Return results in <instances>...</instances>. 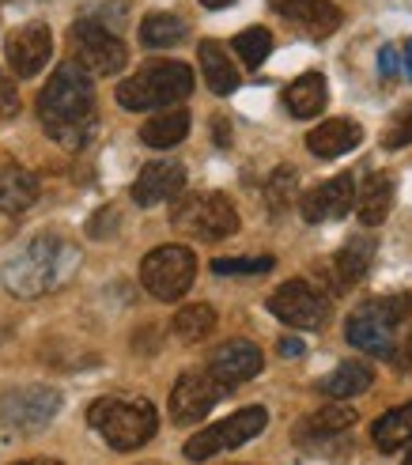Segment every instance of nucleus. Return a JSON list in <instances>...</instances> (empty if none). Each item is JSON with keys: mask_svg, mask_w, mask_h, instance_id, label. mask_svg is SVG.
<instances>
[{"mask_svg": "<svg viewBox=\"0 0 412 465\" xmlns=\"http://www.w3.org/2000/svg\"><path fill=\"white\" fill-rule=\"evenodd\" d=\"M42 129L64 148H83L95 133V80L76 61L57 64V73L38 91Z\"/></svg>", "mask_w": 412, "mask_h": 465, "instance_id": "1", "label": "nucleus"}, {"mask_svg": "<svg viewBox=\"0 0 412 465\" xmlns=\"http://www.w3.org/2000/svg\"><path fill=\"white\" fill-rule=\"evenodd\" d=\"M76 265H80V250L73 242H64L61 235H38L31 242H23L0 265V284L19 299H38L45 292L61 288Z\"/></svg>", "mask_w": 412, "mask_h": 465, "instance_id": "2", "label": "nucleus"}, {"mask_svg": "<svg viewBox=\"0 0 412 465\" xmlns=\"http://www.w3.org/2000/svg\"><path fill=\"white\" fill-rule=\"evenodd\" d=\"M87 424L113 450H141L159 431V412L144 398H103L87 409Z\"/></svg>", "mask_w": 412, "mask_h": 465, "instance_id": "3", "label": "nucleus"}, {"mask_svg": "<svg viewBox=\"0 0 412 465\" xmlns=\"http://www.w3.org/2000/svg\"><path fill=\"white\" fill-rule=\"evenodd\" d=\"M190 91H193L190 64L152 61L118 84V103L122 110H171L174 103L190 99Z\"/></svg>", "mask_w": 412, "mask_h": 465, "instance_id": "4", "label": "nucleus"}, {"mask_svg": "<svg viewBox=\"0 0 412 465\" xmlns=\"http://www.w3.org/2000/svg\"><path fill=\"white\" fill-rule=\"evenodd\" d=\"M412 314V295H382V299H371L363 303L348 325H345V337L348 344L363 348L378 360H394L397 356V330L408 322Z\"/></svg>", "mask_w": 412, "mask_h": 465, "instance_id": "5", "label": "nucleus"}, {"mask_svg": "<svg viewBox=\"0 0 412 465\" xmlns=\"http://www.w3.org/2000/svg\"><path fill=\"white\" fill-rule=\"evenodd\" d=\"M174 227L181 235L201 239V242H220L231 239L239 231V213L223 193H190L174 204Z\"/></svg>", "mask_w": 412, "mask_h": 465, "instance_id": "6", "label": "nucleus"}, {"mask_svg": "<svg viewBox=\"0 0 412 465\" xmlns=\"http://www.w3.org/2000/svg\"><path fill=\"white\" fill-rule=\"evenodd\" d=\"M61 412V390L27 382V386H8L0 393V424L15 435H34Z\"/></svg>", "mask_w": 412, "mask_h": 465, "instance_id": "7", "label": "nucleus"}, {"mask_svg": "<svg viewBox=\"0 0 412 465\" xmlns=\"http://www.w3.org/2000/svg\"><path fill=\"white\" fill-rule=\"evenodd\" d=\"M197 281V258L186 246H155L148 258L141 262V284L163 299V303H178Z\"/></svg>", "mask_w": 412, "mask_h": 465, "instance_id": "8", "label": "nucleus"}, {"mask_svg": "<svg viewBox=\"0 0 412 465\" xmlns=\"http://www.w3.org/2000/svg\"><path fill=\"white\" fill-rule=\"evenodd\" d=\"M68 38H73V54L76 64L83 73H95V76H113L129 64V50L125 42L113 35L110 27H103L99 19H80L68 27Z\"/></svg>", "mask_w": 412, "mask_h": 465, "instance_id": "9", "label": "nucleus"}, {"mask_svg": "<svg viewBox=\"0 0 412 465\" xmlns=\"http://www.w3.org/2000/svg\"><path fill=\"white\" fill-rule=\"evenodd\" d=\"M265 424H269V412H265L261 405L239 409V412L227 416V420L197 431L190 443H186V458H190V461H209V458H216V454H223V450H235V447L250 443V439H258V435L265 431Z\"/></svg>", "mask_w": 412, "mask_h": 465, "instance_id": "10", "label": "nucleus"}, {"mask_svg": "<svg viewBox=\"0 0 412 465\" xmlns=\"http://www.w3.org/2000/svg\"><path fill=\"white\" fill-rule=\"evenodd\" d=\"M269 311L291 330H322L329 318V299L307 281H288L284 288L272 292Z\"/></svg>", "mask_w": 412, "mask_h": 465, "instance_id": "11", "label": "nucleus"}, {"mask_svg": "<svg viewBox=\"0 0 412 465\" xmlns=\"http://www.w3.org/2000/svg\"><path fill=\"white\" fill-rule=\"evenodd\" d=\"M223 393H227V386H220L212 375H204V371H186L171 390V420L181 428L204 420Z\"/></svg>", "mask_w": 412, "mask_h": 465, "instance_id": "12", "label": "nucleus"}, {"mask_svg": "<svg viewBox=\"0 0 412 465\" xmlns=\"http://www.w3.org/2000/svg\"><path fill=\"white\" fill-rule=\"evenodd\" d=\"M50 57H54V35H50L45 23H23V27H15L5 38V61L23 80L38 76Z\"/></svg>", "mask_w": 412, "mask_h": 465, "instance_id": "13", "label": "nucleus"}, {"mask_svg": "<svg viewBox=\"0 0 412 465\" xmlns=\"http://www.w3.org/2000/svg\"><path fill=\"white\" fill-rule=\"evenodd\" d=\"M348 208H356V182L352 174H337L322 185H314L310 193H303L299 213L307 223H326V220H345Z\"/></svg>", "mask_w": 412, "mask_h": 465, "instance_id": "14", "label": "nucleus"}, {"mask_svg": "<svg viewBox=\"0 0 412 465\" xmlns=\"http://www.w3.org/2000/svg\"><path fill=\"white\" fill-rule=\"evenodd\" d=\"M261 363H265V356H261V348L254 344V341H227V344H220L216 352H212V360H209V375L220 382V386H242V382H250L261 371Z\"/></svg>", "mask_w": 412, "mask_h": 465, "instance_id": "15", "label": "nucleus"}, {"mask_svg": "<svg viewBox=\"0 0 412 465\" xmlns=\"http://www.w3.org/2000/svg\"><path fill=\"white\" fill-rule=\"evenodd\" d=\"M181 190H186V167H181L178 159H155V163H148L141 174H136L132 201L141 208H152V204L174 201Z\"/></svg>", "mask_w": 412, "mask_h": 465, "instance_id": "16", "label": "nucleus"}, {"mask_svg": "<svg viewBox=\"0 0 412 465\" xmlns=\"http://www.w3.org/2000/svg\"><path fill=\"white\" fill-rule=\"evenodd\" d=\"M269 5L310 38H329L345 19L333 0H269Z\"/></svg>", "mask_w": 412, "mask_h": 465, "instance_id": "17", "label": "nucleus"}, {"mask_svg": "<svg viewBox=\"0 0 412 465\" xmlns=\"http://www.w3.org/2000/svg\"><path fill=\"white\" fill-rule=\"evenodd\" d=\"M359 144H363V125L359 122H348V118H329V122L318 125L314 133H307V148L318 159L348 155Z\"/></svg>", "mask_w": 412, "mask_h": 465, "instance_id": "18", "label": "nucleus"}, {"mask_svg": "<svg viewBox=\"0 0 412 465\" xmlns=\"http://www.w3.org/2000/svg\"><path fill=\"white\" fill-rule=\"evenodd\" d=\"M284 106L291 118H299V122H310L318 118L326 106H329V84L322 73H303L299 80H291L288 91H284Z\"/></svg>", "mask_w": 412, "mask_h": 465, "instance_id": "19", "label": "nucleus"}, {"mask_svg": "<svg viewBox=\"0 0 412 465\" xmlns=\"http://www.w3.org/2000/svg\"><path fill=\"white\" fill-rule=\"evenodd\" d=\"M197 61H201V73H204V84H209L216 95H231V91L239 87V68L235 61L227 57V50L216 42V38H204L197 45Z\"/></svg>", "mask_w": 412, "mask_h": 465, "instance_id": "20", "label": "nucleus"}, {"mask_svg": "<svg viewBox=\"0 0 412 465\" xmlns=\"http://www.w3.org/2000/svg\"><path fill=\"white\" fill-rule=\"evenodd\" d=\"M394 193H397V182L390 174H371L363 182V190L356 193V216L359 223L378 227L394 208Z\"/></svg>", "mask_w": 412, "mask_h": 465, "instance_id": "21", "label": "nucleus"}, {"mask_svg": "<svg viewBox=\"0 0 412 465\" xmlns=\"http://www.w3.org/2000/svg\"><path fill=\"white\" fill-rule=\"evenodd\" d=\"M38 201V178L31 171L5 163L0 167V213H23Z\"/></svg>", "mask_w": 412, "mask_h": 465, "instance_id": "22", "label": "nucleus"}, {"mask_svg": "<svg viewBox=\"0 0 412 465\" xmlns=\"http://www.w3.org/2000/svg\"><path fill=\"white\" fill-rule=\"evenodd\" d=\"M375 253H378V242L371 235H352L345 242V250L337 253V281L340 284H359L368 281V272L375 265Z\"/></svg>", "mask_w": 412, "mask_h": 465, "instance_id": "23", "label": "nucleus"}, {"mask_svg": "<svg viewBox=\"0 0 412 465\" xmlns=\"http://www.w3.org/2000/svg\"><path fill=\"white\" fill-rule=\"evenodd\" d=\"M190 38V23L178 12H148L141 23V45L148 50H171Z\"/></svg>", "mask_w": 412, "mask_h": 465, "instance_id": "24", "label": "nucleus"}, {"mask_svg": "<svg viewBox=\"0 0 412 465\" xmlns=\"http://www.w3.org/2000/svg\"><path fill=\"white\" fill-rule=\"evenodd\" d=\"M186 133H190V110L186 106H171L163 114H155L152 122H144L141 141L148 148H174V144L186 141Z\"/></svg>", "mask_w": 412, "mask_h": 465, "instance_id": "25", "label": "nucleus"}, {"mask_svg": "<svg viewBox=\"0 0 412 465\" xmlns=\"http://www.w3.org/2000/svg\"><path fill=\"white\" fill-rule=\"evenodd\" d=\"M371 439H375V447L382 454H394V450L408 447L412 443V401L397 405L390 412H382L375 420V428H371Z\"/></svg>", "mask_w": 412, "mask_h": 465, "instance_id": "26", "label": "nucleus"}, {"mask_svg": "<svg viewBox=\"0 0 412 465\" xmlns=\"http://www.w3.org/2000/svg\"><path fill=\"white\" fill-rule=\"evenodd\" d=\"M356 424V409L348 405H326V409H318L314 416H307V420L299 424V443H314V439H333L340 431H348Z\"/></svg>", "mask_w": 412, "mask_h": 465, "instance_id": "27", "label": "nucleus"}, {"mask_svg": "<svg viewBox=\"0 0 412 465\" xmlns=\"http://www.w3.org/2000/svg\"><path fill=\"white\" fill-rule=\"evenodd\" d=\"M375 375L368 363H340L333 375L322 382V393L326 398H337V401H348V398H359L363 390H371Z\"/></svg>", "mask_w": 412, "mask_h": 465, "instance_id": "28", "label": "nucleus"}, {"mask_svg": "<svg viewBox=\"0 0 412 465\" xmlns=\"http://www.w3.org/2000/svg\"><path fill=\"white\" fill-rule=\"evenodd\" d=\"M212 330H216V311H212L209 303H190V307H181V311L174 314V333H178L181 341H190V344L204 341Z\"/></svg>", "mask_w": 412, "mask_h": 465, "instance_id": "29", "label": "nucleus"}, {"mask_svg": "<svg viewBox=\"0 0 412 465\" xmlns=\"http://www.w3.org/2000/svg\"><path fill=\"white\" fill-rule=\"evenodd\" d=\"M231 45H235V54L242 57L246 68H258V64H265V57L272 54V31H269V27H246V31L235 35Z\"/></svg>", "mask_w": 412, "mask_h": 465, "instance_id": "30", "label": "nucleus"}, {"mask_svg": "<svg viewBox=\"0 0 412 465\" xmlns=\"http://www.w3.org/2000/svg\"><path fill=\"white\" fill-rule=\"evenodd\" d=\"M291 193H295V171H291V167H280L277 174L269 178V185H265L269 213H272V216H284L288 204H291Z\"/></svg>", "mask_w": 412, "mask_h": 465, "instance_id": "31", "label": "nucleus"}, {"mask_svg": "<svg viewBox=\"0 0 412 465\" xmlns=\"http://www.w3.org/2000/svg\"><path fill=\"white\" fill-rule=\"evenodd\" d=\"M272 262L269 253H254V258H216L212 262V272L216 276H258V272H272Z\"/></svg>", "mask_w": 412, "mask_h": 465, "instance_id": "32", "label": "nucleus"}, {"mask_svg": "<svg viewBox=\"0 0 412 465\" xmlns=\"http://www.w3.org/2000/svg\"><path fill=\"white\" fill-rule=\"evenodd\" d=\"M401 144H412V106L397 114L390 125V136H386V148H401Z\"/></svg>", "mask_w": 412, "mask_h": 465, "instance_id": "33", "label": "nucleus"}, {"mask_svg": "<svg viewBox=\"0 0 412 465\" xmlns=\"http://www.w3.org/2000/svg\"><path fill=\"white\" fill-rule=\"evenodd\" d=\"M113 220H118V213H113V208H103V213L91 216L87 235H91V239H106V235H113Z\"/></svg>", "mask_w": 412, "mask_h": 465, "instance_id": "34", "label": "nucleus"}, {"mask_svg": "<svg viewBox=\"0 0 412 465\" xmlns=\"http://www.w3.org/2000/svg\"><path fill=\"white\" fill-rule=\"evenodd\" d=\"M378 76L382 80H397L401 76V57L394 45H382V54H378Z\"/></svg>", "mask_w": 412, "mask_h": 465, "instance_id": "35", "label": "nucleus"}, {"mask_svg": "<svg viewBox=\"0 0 412 465\" xmlns=\"http://www.w3.org/2000/svg\"><path fill=\"white\" fill-rule=\"evenodd\" d=\"M19 110V95H15V84L0 73V118H12Z\"/></svg>", "mask_w": 412, "mask_h": 465, "instance_id": "36", "label": "nucleus"}, {"mask_svg": "<svg viewBox=\"0 0 412 465\" xmlns=\"http://www.w3.org/2000/svg\"><path fill=\"white\" fill-rule=\"evenodd\" d=\"M277 344H280V356H284V360H299V356L307 352V348H303V341H299V337H280Z\"/></svg>", "mask_w": 412, "mask_h": 465, "instance_id": "37", "label": "nucleus"}, {"mask_svg": "<svg viewBox=\"0 0 412 465\" xmlns=\"http://www.w3.org/2000/svg\"><path fill=\"white\" fill-rule=\"evenodd\" d=\"M212 136H216V144H231V125L223 118H212Z\"/></svg>", "mask_w": 412, "mask_h": 465, "instance_id": "38", "label": "nucleus"}, {"mask_svg": "<svg viewBox=\"0 0 412 465\" xmlns=\"http://www.w3.org/2000/svg\"><path fill=\"white\" fill-rule=\"evenodd\" d=\"M394 360H397L401 367H408V371H412V337L405 341V352H401V356H394Z\"/></svg>", "mask_w": 412, "mask_h": 465, "instance_id": "39", "label": "nucleus"}, {"mask_svg": "<svg viewBox=\"0 0 412 465\" xmlns=\"http://www.w3.org/2000/svg\"><path fill=\"white\" fill-rule=\"evenodd\" d=\"M401 76H408V80H412V38H408V45H405V64H401Z\"/></svg>", "mask_w": 412, "mask_h": 465, "instance_id": "40", "label": "nucleus"}, {"mask_svg": "<svg viewBox=\"0 0 412 465\" xmlns=\"http://www.w3.org/2000/svg\"><path fill=\"white\" fill-rule=\"evenodd\" d=\"M15 465H61L57 458H27V461H15Z\"/></svg>", "mask_w": 412, "mask_h": 465, "instance_id": "41", "label": "nucleus"}, {"mask_svg": "<svg viewBox=\"0 0 412 465\" xmlns=\"http://www.w3.org/2000/svg\"><path fill=\"white\" fill-rule=\"evenodd\" d=\"M204 8H227V5H235V0H201Z\"/></svg>", "mask_w": 412, "mask_h": 465, "instance_id": "42", "label": "nucleus"}, {"mask_svg": "<svg viewBox=\"0 0 412 465\" xmlns=\"http://www.w3.org/2000/svg\"><path fill=\"white\" fill-rule=\"evenodd\" d=\"M405 465H412V450H408V458H405Z\"/></svg>", "mask_w": 412, "mask_h": 465, "instance_id": "43", "label": "nucleus"}, {"mask_svg": "<svg viewBox=\"0 0 412 465\" xmlns=\"http://www.w3.org/2000/svg\"><path fill=\"white\" fill-rule=\"evenodd\" d=\"M144 465H159V461H144Z\"/></svg>", "mask_w": 412, "mask_h": 465, "instance_id": "44", "label": "nucleus"}]
</instances>
